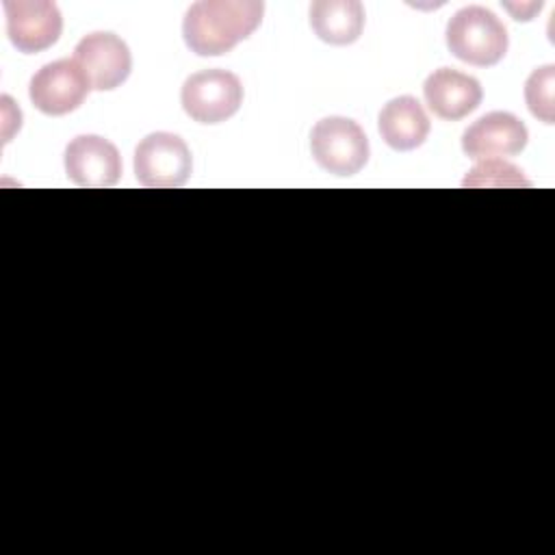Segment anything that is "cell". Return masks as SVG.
Here are the masks:
<instances>
[{
	"instance_id": "10",
	"label": "cell",
	"mask_w": 555,
	"mask_h": 555,
	"mask_svg": "<svg viewBox=\"0 0 555 555\" xmlns=\"http://www.w3.org/2000/svg\"><path fill=\"white\" fill-rule=\"evenodd\" d=\"M65 171L78 186H113L121 176V156L108 139L80 134L65 147Z\"/></svg>"
},
{
	"instance_id": "4",
	"label": "cell",
	"mask_w": 555,
	"mask_h": 555,
	"mask_svg": "<svg viewBox=\"0 0 555 555\" xmlns=\"http://www.w3.org/2000/svg\"><path fill=\"white\" fill-rule=\"evenodd\" d=\"M184 113L199 124H221L243 104V85L228 69H204L189 76L180 91Z\"/></svg>"
},
{
	"instance_id": "3",
	"label": "cell",
	"mask_w": 555,
	"mask_h": 555,
	"mask_svg": "<svg viewBox=\"0 0 555 555\" xmlns=\"http://www.w3.org/2000/svg\"><path fill=\"white\" fill-rule=\"evenodd\" d=\"M310 150L319 167L334 176H353L369 160V139L349 117L332 115L312 128Z\"/></svg>"
},
{
	"instance_id": "12",
	"label": "cell",
	"mask_w": 555,
	"mask_h": 555,
	"mask_svg": "<svg viewBox=\"0 0 555 555\" xmlns=\"http://www.w3.org/2000/svg\"><path fill=\"white\" fill-rule=\"evenodd\" d=\"M382 139L399 152L423 145L429 134V117L421 102L412 95H399L390 100L377 119Z\"/></svg>"
},
{
	"instance_id": "15",
	"label": "cell",
	"mask_w": 555,
	"mask_h": 555,
	"mask_svg": "<svg viewBox=\"0 0 555 555\" xmlns=\"http://www.w3.org/2000/svg\"><path fill=\"white\" fill-rule=\"evenodd\" d=\"M555 85V65H544L531 72L525 82V100L533 117L544 124H553V87Z\"/></svg>"
},
{
	"instance_id": "9",
	"label": "cell",
	"mask_w": 555,
	"mask_h": 555,
	"mask_svg": "<svg viewBox=\"0 0 555 555\" xmlns=\"http://www.w3.org/2000/svg\"><path fill=\"white\" fill-rule=\"evenodd\" d=\"M527 139V126L516 115L507 111H492L464 130L462 150L475 160L516 156L525 150Z\"/></svg>"
},
{
	"instance_id": "1",
	"label": "cell",
	"mask_w": 555,
	"mask_h": 555,
	"mask_svg": "<svg viewBox=\"0 0 555 555\" xmlns=\"http://www.w3.org/2000/svg\"><path fill=\"white\" fill-rule=\"evenodd\" d=\"M262 13L260 0L195 2L182 22L184 43L199 56H221L260 26Z\"/></svg>"
},
{
	"instance_id": "13",
	"label": "cell",
	"mask_w": 555,
	"mask_h": 555,
	"mask_svg": "<svg viewBox=\"0 0 555 555\" xmlns=\"http://www.w3.org/2000/svg\"><path fill=\"white\" fill-rule=\"evenodd\" d=\"M314 35L332 46L358 41L364 28V7L358 0H317L310 4Z\"/></svg>"
},
{
	"instance_id": "5",
	"label": "cell",
	"mask_w": 555,
	"mask_h": 555,
	"mask_svg": "<svg viewBox=\"0 0 555 555\" xmlns=\"http://www.w3.org/2000/svg\"><path fill=\"white\" fill-rule=\"evenodd\" d=\"M191 167V150L173 132H152L134 150V173L143 186H182Z\"/></svg>"
},
{
	"instance_id": "8",
	"label": "cell",
	"mask_w": 555,
	"mask_h": 555,
	"mask_svg": "<svg viewBox=\"0 0 555 555\" xmlns=\"http://www.w3.org/2000/svg\"><path fill=\"white\" fill-rule=\"evenodd\" d=\"M74 61L87 76L91 89H117L132 69V56L124 39L113 33H91L74 50Z\"/></svg>"
},
{
	"instance_id": "11",
	"label": "cell",
	"mask_w": 555,
	"mask_h": 555,
	"mask_svg": "<svg viewBox=\"0 0 555 555\" xmlns=\"http://www.w3.org/2000/svg\"><path fill=\"white\" fill-rule=\"evenodd\" d=\"M425 102L440 119L457 121L470 115L483 98L477 78L451 67L434 69L423 85Z\"/></svg>"
},
{
	"instance_id": "7",
	"label": "cell",
	"mask_w": 555,
	"mask_h": 555,
	"mask_svg": "<svg viewBox=\"0 0 555 555\" xmlns=\"http://www.w3.org/2000/svg\"><path fill=\"white\" fill-rule=\"evenodd\" d=\"M7 33L11 43L24 52L35 54L54 46L63 30V17L54 2L46 0H4Z\"/></svg>"
},
{
	"instance_id": "6",
	"label": "cell",
	"mask_w": 555,
	"mask_h": 555,
	"mask_svg": "<svg viewBox=\"0 0 555 555\" xmlns=\"http://www.w3.org/2000/svg\"><path fill=\"white\" fill-rule=\"evenodd\" d=\"M89 89L91 85L76 61L61 59L43 65L30 78L28 95L37 111L59 117L76 111L85 102Z\"/></svg>"
},
{
	"instance_id": "14",
	"label": "cell",
	"mask_w": 555,
	"mask_h": 555,
	"mask_svg": "<svg viewBox=\"0 0 555 555\" xmlns=\"http://www.w3.org/2000/svg\"><path fill=\"white\" fill-rule=\"evenodd\" d=\"M464 186L481 189V186H531V182L522 176L518 167L505 163L501 158H488L475 165L462 182Z\"/></svg>"
},
{
	"instance_id": "2",
	"label": "cell",
	"mask_w": 555,
	"mask_h": 555,
	"mask_svg": "<svg viewBox=\"0 0 555 555\" xmlns=\"http://www.w3.org/2000/svg\"><path fill=\"white\" fill-rule=\"evenodd\" d=\"M507 30L486 7H464L447 24L449 52L470 65H496L507 52Z\"/></svg>"
}]
</instances>
